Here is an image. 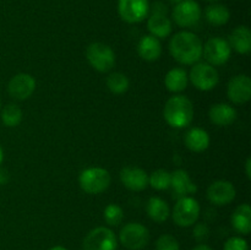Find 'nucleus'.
<instances>
[{
    "mask_svg": "<svg viewBox=\"0 0 251 250\" xmlns=\"http://www.w3.org/2000/svg\"><path fill=\"white\" fill-rule=\"evenodd\" d=\"M238 113L228 103H216L208 110V118L217 126H229L237 120Z\"/></svg>",
    "mask_w": 251,
    "mask_h": 250,
    "instance_id": "obj_17",
    "label": "nucleus"
},
{
    "mask_svg": "<svg viewBox=\"0 0 251 250\" xmlns=\"http://www.w3.org/2000/svg\"><path fill=\"white\" fill-rule=\"evenodd\" d=\"M228 100L234 104H245L251 100V78L248 75H237L227 86Z\"/></svg>",
    "mask_w": 251,
    "mask_h": 250,
    "instance_id": "obj_12",
    "label": "nucleus"
},
{
    "mask_svg": "<svg viewBox=\"0 0 251 250\" xmlns=\"http://www.w3.org/2000/svg\"><path fill=\"white\" fill-rule=\"evenodd\" d=\"M118 238L108 227H96L87 233L82 242L83 250H117Z\"/></svg>",
    "mask_w": 251,
    "mask_h": 250,
    "instance_id": "obj_8",
    "label": "nucleus"
},
{
    "mask_svg": "<svg viewBox=\"0 0 251 250\" xmlns=\"http://www.w3.org/2000/svg\"><path fill=\"white\" fill-rule=\"evenodd\" d=\"M189 80L199 91H211L220 82L217 69L206 61H198L191 68Z\"/></svg>",
    "mask_w": 251,
    "mask_h": 250,
    "instance_id": "obj_5",
    "label": "nucleus"
},
{
    "mask_svg": "<svg viewBox=\"0 0 251 250\" xmlns=\"http://www.w3.org/2000/svg\"><path fill=\"white\" fill-rule=\"evenodd\" d=\"M151 12H154V14L167 15V14H168V7H167V5L164 4V2L156 1L153 5H152V11Z\"/></svg>",
    "mask_w": 251,
    "mask_h": 250,
    "instance_id": "obj_33",
    "label": "nucleus"
},
{
    "mask_svg": "<svg viewBox=\"0 0 251 250\" xmlns=\"http://www.w3.org/2000/svg\"><path fill=\"white\" fill-rule=\"evenodd\" d=\"M193 250H213V249L211 247H208L207 244H205V243H200V244L196 245L195 248H193Z\"/></svg>",
    "mask_w": 251,
    "mask_h": 250,
    "instance_id": "obj_36",
    "label": "nucleus"
},
{
    "mask_svg": "<svg viewBox=\"0 0 251 250\" xmlns=\"http://www.w3.org/2000/svg\"><path fill=\"white\" fill-rule=\"evenodd\" d=\"M233 228L242 235H248L251 232V207L249 203H242L230 216Z\"/></svg>",
    "mask_w": 251,
    "mask_h": 250,
    "instance_id": "obj_22",
    "label": "nucleus"
},
{
    "mask_svg": "<svg viewBox=\"0 0 251 250\" xmlns=\"http://www.w3.org/2000/svg\"><path fill=\"white\" fill-rule=\"evenodd\" d=\"M119 176L123 185L131 191H142L149 186V174L139 167H124Z\"/></svg>",
    "mask_w": 251,
    "mask_h": 250,
    "instance_id": "obj_16",
    "label": "nucleus"
},
{
    "mask_svg": "<svg viewBox=\"0 0 251 250\" xmlns=\"http://www.w3.org/2000/svg\"><path fill=\"white\" fill-rule=\"evenodd\" d=\"M103 218L110 227H117L124 220V211L117 203H109L103 211Z\"/></svg>",
    "mask_w": 251,
    "mask_h": 250,
    "instance_id": "obj_29",
    "label": "nucleus"
},
{
    "mask_svg": "<svg viewBox=\"0 0 251 250\" xmlns=\"http://www.w3.org/2000/svg\"><path fill=\"white\" fill-rule=\"evenodd\" d=\"M205 17L212 26H223L230 19V11L226 5L212 2L205 9Z\"/></svg>",
    "mask_w": 251,
    "mask_h": 250,
    "instance_id": "obj_25",
    "label": "nucleus"
},
{
    "mask_svg": "<svg viewBox=\"0 0 251 250\" xmlns=\"http://www.w3.org/2000/svg\"><path fill=\"white\" fill-rule=\"evenodd\" d=\"M1 122L5 126L15 127L22 122V110L15 103L5 105L1 110Z\"/></svg>",
    "mask_w": 251,
    "mask_h": 250,
    "instance_id": "obj_26",
    "label": "nucleus"
},
{
    "mask_svg": "<svg viewBox=\"0 0 251 250\" xmlns=\"http://www.w3.org/2000/svg\"><path fill=\"white\" fill-rule=\"evenodd\" d=\"M202 42L195 33L180 31L169 41V53L181 65H194L202 56Z\"/></svg>",
    "mask_w": 251,
    "mask_h": 250,
    "instance_id": "obj_1",
    "label": "nucleus"
},
{
    "mask_svg": "<svg viewBox=\"0 0 251 250\" xmlns=\"http://www.w3.org/2000/svg\"><path fill=\"white\" fill-rule=\"evenodd\" d=\"M149 185L156 190H167L171 188V173L166 169H157L149 175Z\"/></svg>",
    "mask_w": 251,
    "mask_h": 250,
    "instance_id": "obj_28",
    "label": "nucleus"
},
{
    "mask_svg": "<svg viewBox=\"0 0 251 250\" xmlns=\"http://www.w3.org/2000/svg\"><path fill=\"white\" fill-rule=\"evenodd\" d=\"M193 235L194 238H195L196 242H206V240L208 239V237H210V228H208V225L203 222L196 223V225H194Z\"/></svg>",
    "mask_w": 251,
    "mask_h": 250,
    "instance_id": "obj_32",
    "label": "nucleus"
},
{
    "mask_svg": "<svg viewBox=\"0 0 251 250\" xmlns=\"http://www.w3.org/2000/svg\"><path fill=\"white\" fill-rule=\"evenodd\" d=\"M171 188L173 190L172 198L176 200L184 196L193 195L198 191V185L191 180L185 169H176L171 173Z\"/></svg>",
    "mask_w": 251,
    "mask_h": 250,
    "instance_id": "obj_15",
    "label": "nucleus"
},
{
    "mask_svg": "<svg viewBox=\"0 0 251 250\" xmlns=\"http://www.w3.org/2000/svg\"><path fill=\"white\" fill-rule=\"evenodd\" d=\"M112 181L109 172L102 167H91L83 169L78 176V184L85 193L97 195L107 190Z\"/></svg>",
    "mask_w": 251,
    "mask_h": 250,
    "instance_id": "obj_3",
    "label": "nucleus"
},
{
    "mask_svg": "<svg viewBox=\"0 0 251 250\" xmlns=\"http://www.w3.org/2000/svg\"><path fill=\"white\" fill-rule=\"evenodd\" d=\"M245 174H247V178L251 179V158L248 157L247 162H245Z\"/></svg>",
    "mask_w": 251,
    "mask_h": 250,
    "instance_id": "obj_35",
    "label": "nucleus"
},
{
    "mask_svg": "<svg viewBox=\"0 0 251 250\" xmlns=\"http://www.w3.org/2000/svg\"><path fill=\"white\" fill-rule=\"evenodd\" d=\"M184 142L191 152L200 153L206 151L210 146V135L201 127H193L185 134Z\"/></svg>",
    "mask_w": 251,
    "mask_h": 250,
    "instance_id": "obj_20",
    "label": "nucleus"
},
{
    "mask_svg": "<svg viewBox=\"0 0 251 250\" xmlns=\"http://www.w3.org/2000/svg\"><path fill=\"white\" fill-rule=\"evenodd\" d=\"M49 250H68V249L64 247H61V245H56V247H53L51 249H49Z\"/></svg>",
    "mask_w": 251,
    "mask_h": 250,
    "instance_id": "obj_37",
    "label": "nucleus"
},
{
    "mask_svg": "<svg viewBox=\"0 0 251 250\" xmlns=\"http://www.w3.org/2000/svg\"><path fill=\"white\" fill-rule=\"evenodd\" d=\"M163 117L174 129L188 127L194 119L193 102L186 96H172L163 108Z\"/></svg>",
    "mask_w": 251,
    "mask_h": 250,
    "instance_id": "obj_2",
    "label": "nucleus"
},
{
    "mask_svg": "<svg viewBox=\"0 0 251 250\" xmlns=\"http://www.w3.org/2000/svg\"><path fill=\"white\" fill-rule=\"evenodd\" d=\"M149 0H118V12L126 24H140L149 17Z\"/></svg>",
    "mask_w": 251,
    "mask_h": 250,
    "instance_id": "obj_10",
    "label": "nucleus"
},
{
    "mask_svg": "<svg viewBox=\"0 0 251 250\" xmlns=\"http://www.w3.org/2000/svg\"><path fill=\"white\" fill-rule=\"evenodd\" d=\"M232 54V48L226 39L212 37L202 47V55L206 63L213 66H220L227 63Z\"/></svg>",
    "mask_w": 251,
    "mask_h": 250,
    "instance_id": "obj_11",
    "label": "nucleus"
},
{
    "mask_svg": "<svg viewBox=\"0 0 251 250\" xmlns=\"http://www.w3.org/2000/svg\"><path fill=\"white\" fill-rule=\"evenodd\" d=\"M2 159H4V151H2L1 146H0V164L2 163Z\"/></svg>",
    "mask_w": 251,
    "mask_h": 250,
    "instance_id": "obj_38",
    "label": "nucleus"
},
{
    "mask_svg": "<svg viewBox=\"0 0 251 250\" xmlns=\"http://www.w3.org/2000/svg\"><path fill=\"white\" fill-rule=\"evenodd\" d=\"M36 90V80L32 75L20 73L15 75L7 85V92L14 100H25L32 96Z\"/></svg>",
    "mask_w": 251,
    "mask_h": 250,
    "instance_id": "obj_13",
    "label": "nucleus"
},
{
    "mask_svg": "<svg viewBox=\"0 0 251 250\" xmlns=\"http://www.w3.org/2000/svg\"><path fill=\"white\" fill-rule=\"evenodd\" d=\"M147 28L152 36L158 39H164L171 36L173 25H172V20L167 15L151 12L147 20Z\"/></svg>",
    "mask_w": 251,
    "mask_h": 250,
    "instance_id": "obj_19",
    "label": "nucleus"
},
{
    "mask_svg": "<svg viewBox=\"0 0 251 250\" xmlns=\"http://www.w3.org/2000/svg\"><path fill=\"white\" fill-rule=\"evenodd\" d=\"M86 58L95 70L108 73L115 65V53L108 44L93 42L86 49Z\"/></svg>",
    "mask_w": 251,
    "mask_h": 250,
    "instance_id": "obj_4",
    "label": "nucleus"
},
{
    "mask_svg": "<svg viewBox=\"0 0 251 250\" xmlns=\"http://www.w3.org/2000/svg\"><path fill=\"white\" fill-rule=\"evenodd\" d=\"M9 180V173H7L6 169L0 168V185H4Z\"/></svg>",
    "mask_w": 251,
    "mask_h": 250,
    "instance_id": "obj_34",
    "label": "nucleus"
},
{
    "mask_svg": "<svg viewBox=\"0 0 251 250\" xmlns=\"http://www.w3.org/2000/svg\"><path fill=\"white\" fill-rule=\"evenodd\" d=\"M146 212L153 222L163 223L171 216V208L167 201H164L162 198L152 196L146 205Z\"/></svg>",
    "mask_w": 251,
    "mask_h": 250,
    "instance_id": "obj_24",
    "label": "nucleus"
},
{
    "mask_svg": "<svg viewBox=\"0 0 251 250\" xmlns=\"http://www.w3.org/2000/svg\"><path fill=\"white\" fill-rule=\"evenodd\" d=\"M208 201L216 206H226L232 202L237 195L235 186L228 180L213 181L206 191Z\"/></svg>",
    "mask_w": 251,
    "mask_h": 250,
    "instance_id": "obj_14",
    "label": "nucleus"
},
{
    "mask_svg": "<svg viewBox=\"0 0 251 250\" xmlns=\"http://www.w3.org/2000/svg\"><path fill=\"white\" fill-rule=\"evenodd\" d=\"M201 14V6L196 0H183L174 5L172 17L179 27L188 28L195 26L200 21Z\"/></svg>",
    "mask_w": 251,
    "mask_h": 250,
    "instance_id": "obj_9",
    "label": "nucleus"
},
{
    "mask_svg": "<svg viewBox=\"0 0 251 250\" xmlns=\"http://www.w3.org/2000/svg\"><path fill=\"white\" fill-rule=\"evenodd\" d=\"M156 250H180V245L172 234H162L156 242Z\"/></svg>",
    "mask_w": 251,
    "mask_h": 250,
    "instance_id": "obj_30",
    "label": "nucleus"
},
{
    "mask_svg": "<svg viewBox=\"0 0 251 250\" xmlns=\"http://www.w3.org/2000/svg\"><path fill=\"white\" fill-rule=\"evenodd\" d=\"M205 1H208V2H217V1H220V0H205Z\"/></svg>",
    "mask_w": 251,
    "mask_h": 250,
    "instance_id": "obj_40",
    "label": "nucleus"
},
{
    "mask_svg": "<svg viewBox=\"0 0 251 250\" xmlns=\"http://www.w3.org/2000/svg\"><path fill=\"white\" fill-rule=\"evenodd\" d=\"M168 1L171 2V4L176 5V4H179V2H180V1H183V0H168Z\"/></svg>",
    "mask_w": 251,
    "mask_h": 250,
    "instance_id": "obj_39",
    "label": "nucleus"
},
{
    "mask_svg": "<svg viewBox=\"0 0 251 250\" xmlns=\"http://www.w3.org/2000/svg\"><path fill=\"white\" fill-rule=\"evenodd\" d=\"M230 48L239 54H249L251 50V31L247 26H238L233 29L228 39Z\"/></svg>",
    "mask_w": 251,
    "mask_h": 250,
    "instance_id": "obj_21",
    "label": "nucleus"
},
{
    "mask_svg": "<svg viewBox=\"0 0 251 250\" xmlns=\"http://www.w3.org/2000/svg\"><path fill=\"white\" fill-rule=\"evenodd\" d=\"M223 250H249V244L242 237H230L226 240Z\"/></svg>",
    "mask_w": 251,
    "mask_h": 250,
    "instance_id": "obj_31",
    "label": "nucleus"
},
{
    "mask_svg": "<svg viewBox=\"0 0 251 250\" xmlns=\"http://www.w3.org/2000/svg\"><path fill=\"white\" fill-rule=\"evenodd\" d=\"M0 108H1V100H0Z\"/></svg>",
    "mask_w": 251,
    "mask_h": 250,
    "instance_id": "obj_41",
    "label": "nucleus"
},
{
    "mask_svg": "<svg viewBox=\"0 0 251 250\" xmlns=\"http://www.w3.org/2000/svg\"><path fill=\"white\" fill-rule=\"evenodd\" d=\"M200 203L193 196H184V198L178 199L176 203L174 205L173 217L174 223L179 227H191L195 225L200 216Z\"/></svg>",
    "mask_w": 251,
    "mask_h": 250,
    "instance_id": "obj_6",
    "label": "nucleus"
},
{
    "mask_svg": "<svg viewBox=\"0 0 251 250\" xmlns=\"http://www.w3.org/2000/svg\"><path fill=\"white\" fill-rule=\"evenodd\" d=\"M119 242L127 250H142L149 244L150 232L139 222L126 223L120 229Z\"/></svg>",
    "mask_w": 251,
    "mask_h": 250,
    "instance_id": "obj_7",
    "label": "nucleus"
},
{
    "mask_svg": "<svg viewBox=\"0 0 251 250\" xmlns=\"http://www.w3.org/2000/svg\"><path fill=\"white\" fill-rule=\"evenodd\" d=\"M189 76L183 68H173L166 74L164 86L172 93H180L188 87Z\"/></svg>",
    "mask_w": 251,
    "mask_h": 250,
    "instance_id": "obj_23",
    "label": "nucleus"
},
{
    "mask_svg": "<svg viewBox=\"0 0 251 250\" xmlns=\"http://www.w3.org/2000/svg\"><path fill=\"white\" fill-rule=\"evenodd\" d=\"M129 78L123 73H112L107 77V87L114 95H123L129 90Z\"/></svg>",
    "mask_w": 251,
    "mask_h": 250,
    "instance_id": "obj_27",
    "label": "nucleus"
},
{
    "mask_svg": "<svg viewBox=\"0 0 251 250\" xmlns=\"http://www.w3.org/2000/svg\"><path fill=\"white\" fill-rule=\"evenodd\" d=\"M137 53L146 61L158 60L162 55L161 41L152 34L141 37L137 43Z\"/></svg>",
    "mask_w": 251,
    "mask_h": 250,
    "instance_id": "obj_18",
    "label": "nucleus"
}]
</instances>
